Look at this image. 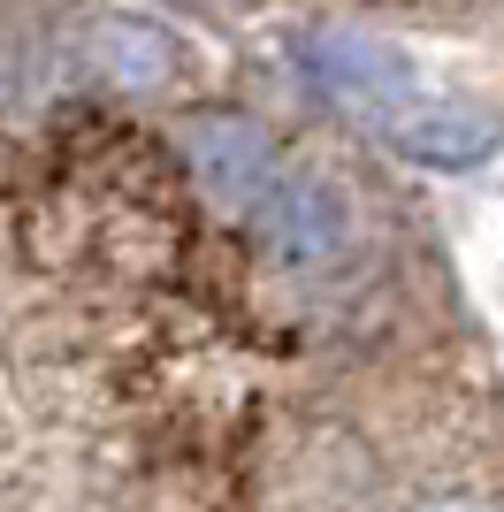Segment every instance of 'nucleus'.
<instances>
[{
  "label": "nucleus",
  "mask_w": 504,
  "mask_h": 512,
  "mask_svg": "<svg viewBox=\"0 0 504 512\" xmlns=\"http://www.w3.org/2000/svg\"><path fill=\"white\" fill-rule=\"evenodd\" d=\"M252 222H260V245L283 268H329L352 245V207H344V192L329 176H283Z\"/></svg>",
  "instance_id": "7ed1b4c3"
},
{
  "label": "nucleus",
  "mask_w": 504,
  "mask_h": 512,
  "mask_svg": "<svg viewBox=\"0 0 504 512\" xmlns=\"http://www.w3.org/2000/svg\"><path fill=\"white\" fill-rule=\"evenodd\" d=\"M420 512H497V505H482V497H443V505H420Z\"/></svg>",
  "instance_id": "423d86ee"
},
{
  "label": "nucleus",
  "mask_w": 504,
  "mask_h": 512,
  "mask_svg": "<svg viewBox=\"0 0 504 512\" xmlns=\"http://www.w3.org/2000/svg\"><path fill=\"white\" fill-rule=\"evenodd\" d=\"M291 69L321 92V100L352 107V115H367V123H390L405 100H420L405 54H390L382 39H359V31H298L291 39Z\"/></svg>",
  "instance_id": "f03ea898"
},
{
  "label": "nucleus",
  "mask_w": 504,
  "mask_h": 512,
  "mask_svg": "<svg viewBox=\"0 0 504 512\" xmlns=\"http://www.w3.org/2000/svg\"><path fill=\"white\" fill-rule=\"evenodd\" d=\"M84 62L100 69L115 92H130V100H161V92H176V77H184V54H176V39H168V23L138 16V8L92 16Z\"/></svg>",
  "instance_id": "20e7f679"
},
{
  "label": "nucleus",
  "mask_w": 504,
  "mask_h": 512,
  "mask_svg": "<svg viewBox=\"0 0 504 512\" xmlns=\"http://www.w3.org/2000/svg\"><path fill=\"white\" fill-rule=\"evenodd\" d=\"M176 146H184L199 192L222 214H260L268 192L283 184V153L252 115H222V107H199V115H176Z\"/></svg>",
  "instance_id": "f257e3e1"
},
{
  "label": "nucleus",
  "mask_w": 504,
  "mask_h": 512,
  "mask_svg": "<svg viewBox=\"0 0 504 512\" xmlns=\"http://www.w3.org/2000/svg\"><path fill=\"white\" fill-rule=\"evenodd\" d=\"M382 138L405 161H420V169H482L489 153L504 146V123L482 115V107H466V100H405L382 123Z\"/></svg>",
  "instance_id": "39448f33"
}]
</instances>
